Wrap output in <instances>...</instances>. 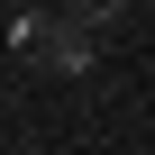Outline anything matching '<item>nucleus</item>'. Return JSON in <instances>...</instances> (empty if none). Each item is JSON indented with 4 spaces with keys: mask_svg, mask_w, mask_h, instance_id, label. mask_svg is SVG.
I'll use <instances>...</instances> for the list:
<instances>
[{
    "mask_svg": "<svg viewBox=\"0 0 155 155\" xmlns=\"http://www.w3.org/2000/svg\"><path fill=\"white\" fill-rule=\"evenodd\" d=\"M18 55H37L55 73H82L91 64V37H82V18H18Z\"/></svg>",
    "mask_w": 155,
    "mask_h": 155,
    "instance_id": "nucleus-1",
    "label": "nucleus"
},
{
    "mask_svg": "<svg viewBox=\"0 0 155 155\" xmlns=\"http://www.w3.org/2000/svg\"><path fill=\"white\" fill-rule=\"evenodd\" d=\"M73 18H119V0H73Z\"/></svg>",
    "mask_w": 155,
    "mask_h": 155,
    "instance_id": "nucleus-2",
    "label": "nucleus"
}]
</instances>
